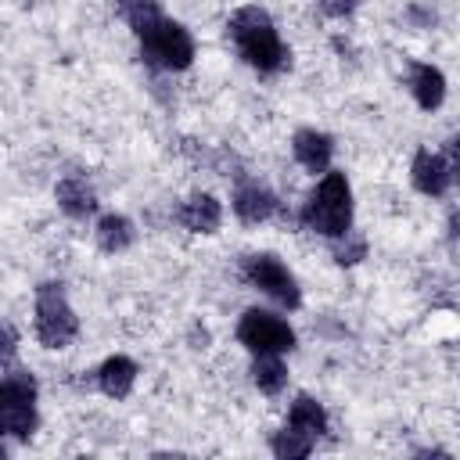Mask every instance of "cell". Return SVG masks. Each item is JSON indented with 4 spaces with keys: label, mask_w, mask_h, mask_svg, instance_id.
I'll use <instances>...</instances> for the list:
<instances>
[{
    "label": "cell",
    "mask_w": 460,
    "mask_h": 460,
    "mask_svg": "<svg viewBox=\"0 0 460 460\" xmlns=\"http://www.w3.org/2000/svg\"><path fill=\"white\" fill-rule=\"evenodd\" d=\"M226 36L234 40L241 61L252 65L255 72L277 75L280 68H288V58H291V54H288V47H284V40H280L273 18H270L262 7L248 4V7L234 11L230 22H226Z\"/></svg>",
    "instance_id": "1"
},
{
    "label": "cell",
    "mask_w": 460,
    "mask_h": 460,
    "mask_svg": "<svg viewBox=\"0 0 460 460\" xmlns=\"http://www.w3.org/2000/svg\"><path fill=\"white\" fill-rule=\"evenodd\" d=\"M302 226L320 234V237H345L352 226V187L345 172L327 169L309 201L302 205Z\"/></svg>",
    "instance_id": "2"
},
{
    "label": "cell",
    "mask_w": 460,
    "mask_h": 460,
    "mask_svg": "<svg viewBox=\"0 0 460 460\" xmlns=\"http://www.w3.org/2000/svg\"><path fill=\"white\" fill-rule=\"evenodd\" d=\"M137 40H140V58L151 68L183 72L194 61V40H190V32L180 22L165 18V14L158 22H151L144 32H137Z\"/></svg>",
    "instance_id": "3"
},
{
    "label": "cell",
    "mask_w": 460,
    "mask_h": 460,
    "mask_svg": "<svg viewBox=\"0 0 460 460\" xmlns=\"http://www.w3.org/2000/svg\"><path fill=\"white\" fill-rule=\"evenodd\" d=\"M36 428V381L25 370H11L0 377V438H29ZM4 456V442H0Z\"/></svg>",
    "instance_id": "4"
},
{
    "label": "cell",
    "mask_w": 460,
    "mask_h": 460,
    "mask_svg": "<svg viewBox=\"0 0 460 460\" xmlns=\"http://www.w3.org/2000/svg\"><path fill=\"white\" fill-rule=\"evenodd\" d=\"M79 334V316L65 298V288L47 280L36 288V338L47 349H65Z\"/></svg>",
    "instance_id": "5"
},
{
    "label": "cell",
    "mask_w": 460,
    "mask_h": 460,
    "mask_svg": "<svg viewBox=\"0 0 460 460\" xmlns=\"http://www.w3.org/2000/svg\"><path fill=\"white\" fill-rule=\"evenodd\" d=\"M237 338H241V345H244L248 352H255V356H262V352L284 356V352L295 349V331H291V323H288L284 316L270 313V309H244V316H241V323H237Z\"/></svg>",
    "instance_id": "6"
},
{
    "label": "cell",
    "mask_w": 460,
    "mask_h": 460,
    "mask_svg": "<svg viewBox=\"0 0 460 460\" xmlns=\"http://www.w3.org/2000/svg\"><path fill=\"white\" fill-rule=\"evenodd\" d=\"M241 273H244V280H248L252 288H259L262 295H270L277 305H284V309H298V305H302L298 280L291 277V270H288L277 255H266V252L248 255L244 266H241Z\"/></svg>",
    "instance_id": "7"
},
{
    "label": "cell",
    "mask_w": 460,
    "mask_h": 460,
    "mask_svg": "<svg viewBox=\"0 0 460 460\" xmlns=\"http://www.w3.org/2000/svg\"><path fill=\"white\" fill-rule=\"evenodd\" d=\"M453 172H456V147H453V140L446 144V155L431 151V147H420L413 165H410V180H413V187L424 198H442L449 190V183H453Z\"/></svg>",
    "instance_id": "8"
},
{
    "label": "cell",
    "mask_w": 460,
    "mask_h": 460,
    "mask_svg": "<svg viewBox=\"0 0 460 460\" xmlns=\"http://www.w3.org/2000/svg\"><path fill=\"white\" fill-rule=\"evenodd\" d=\"M230 205H234V216L241 223L255 226V223H266L277 212V194L266 183H259V180H237Z\"/></svg>",
    "instance_id": "9"
},
{
    "label": "cell",
    "mask_w": 460,
    "mask_h": 460,
    "mask_svg": "<svg viewBox=\"0 0 460 460\" xmlns=\"http://www.w3.org/2000/svg\"><path fill=\"white\" fill-rule=\"evenodd\" d=\"M291 151H295V162L305 169V172H327L331 169V155H334V140L320 129H298L295 140H291Z\"/></svg>",
    "instance_id": "10"
},
{
    "label": "cell",
    "mask_w": 460,
    "mask_h": 460,
    "mask_svg": "<svg viewBox=\"0 0 460 460\" xmlns=\"http://www.w3.org/2000/svg\"><path fill=\"white\" fill-rule=\"evenodd\" d=\"M54 198H58V208H61L65 216H72V219H86V216H93V208H97V194H93V187H90L83 176H65V180H58Z\"/></svg>",
    "instance_id": "11"
},
{
    "label": "cell",
    "mask_w": 460,
    "mask_h": 460,
    "mask_svg": "<svg viewBox=\"0 0 460 460\" xmlns=\"http://www.w3.org/2000/svg\"><path fill=\"white\" fill-rule=\"evenodd\" d=\"M176 219H180V226L190 230V234H212V230L219 226V219H223V208H219V201H216L212 194H190V198L180 205Z\"/></svg>",
    "instance_id": "12"
},
{
    "label": "cell",
    "mask_w": 460,
    "mask_h": 460,
    "mask_svg": "<svg viewBox=\"0 0 460 460\" xmlns=\"http://www.w3.org/2000/svg\"><path fill=\"white\" fill-rule=\"evenodd\" d=\"M133 381H137V363L129 356H108L97 367V385L111 399H126L133 392Z\"/></svg>",
    "instance_id": "13"
},
{
    "label": "cell",
    "mask_w": 460,
    "mask_h": 460,
    "mask_svg": "<svg viewBox=\"0 0 460 460\" xmlns=\"http://www.w3.org/2000/svg\"><path fill=\"white\" fill-rule=\"evenodd\" d=\"M284 428H291V431H298V435L316 442L327 431V413H323V406L313 395H298L291 402V410H288V424Z\"/></svg>",
    "instance_id": "14"
},
{
    "label": "cell",
    "mask_w": 460,
    "mask_h": 460,
    "mask_svg": "<svg viewBox=\"0 0 460 460\" xmlns=\"http://www.w3.org/2000/svg\"><path fill=\"white\" fill-rule=\"evenodd\" d=\"M410 90H413V97H417V104L424 108V111H431V108H438L442 101H446V75L435 68V65H413V72H410Z\"/></svg>",
    "instance_id": "15"
},
{
    "label": "cell",
    "mask_w": 460,
    "mask_h": 460,
    "mask_svg": "<svg viewBox=\"0 0 460 460\" xmlns=\"http://www.w3.org/2000/svg\"><path fill=\"white\" fill-rule=\"evenodd\" d=\"M133 237H137V230H133V223L126 219V216H101V223H97V244L104 248V252H126L129 244H133Z\"/></svg>",
    "instance_id": "16"
},
{
    "label": "cell",
    "mask_w": 460,
    "mask_h": 460,
    "mask_svg": "<svg viewBox=\"0 0 460 460\" xmlns=\"http://www.w3.org/2000/svg\"><path fill=\"white\" fill-rule=\"evenodd\" d=\"M252 381H255L259 392L277 395V392L288 385V367H284V359H280V356H270V352L255 356V363H252Z\"/></svg>",
    "instance_id": "17"
},
{
    "label": "cell",
    "mask_w": 460,
    "mask_h": 460,
    "mask_svg": "<svg viewBox=\"0 0 460 460\" xmlns=\"http://www.w3.org/2000/svg\"><path fill=\"white\" fill-rule=\"evenodd\" d=\"M115 11L129 22V29H133V32H144L151 22H158V18H162L158 0H115Z\"/></svg>",
    "instance_id": "18"
},
{
    "label": "cell",
    "mask_w": 460,
    "mask_h": 460,
    "mask_svg": "<svg viewBox=\"0 0 460 460\" xmlns=\"http://www.w3.org/2000/svg\"><path fill=\"white\" fill-rule=\"evenodd\" d=\"M273 453L280 456V460H302V456H309L313 453V438H305V435H298V431H291V428H284V431H277L273 435Z\"/></svg>",
    "instance_id": "19"
},
{
    "label": "cell",
    "mask_w": 460,
    "mask_h": 460,
    "mask_svg": "<svg viewBox=\"0 0 460 460\" xmlns=\"http://www.w3.org/2000/svg\"><path fill=\"white\" fill-rule=\"evenodd\" d=\"M14 356H18V334H14L11 323H0V370L11 367Z\"/></svg>",
    "instance_id": "20"
},
{
    "label": "cell",
    "mask_w": 460,
    "mask_h": 460,
    "mask_svg": "<svg viewBox=\"0 0 460 460\" xmlns=\"http://www.w3.org/2000/svg\"><path fill=\"white\" fill-rule=\"evenodd\" d=\"M363 255H367V241H363V237H352L349 244L334 248V259H338L341 266H352V262H359Z\"/></svg>",
    "instance_id": "21"
},
{
    "label": "cell",
    "mask_w": 460,
    "mask_h": 460,
    "mask_svg": "<svg viewBox=\"0 0 460 460\" xmlns=\"http://www.w3.org/2000/svg\"><path fill=\"white\" fill-rule=\"evenodd\" d=\"M320 7H323V14H331V18H345V14H352V11L359 7V0H320Z\"/></svg>",
    "instance_id": "22"
}]
</instances>
